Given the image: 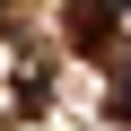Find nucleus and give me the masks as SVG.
Segmentation results:
<instances>
[{
  "label": "nucleus",
  "instance_id": "f257e3e1",
  "mask_svg": "<svg viewBox=\"0 0 131 131\" xmlns=\"http://www.w3.org/2000/svg\"><path fill=\"white\" fill-rule=\"evenodd\" d=\"M61 26H70V44L88 61H105L114 35H122V9H114V0H61Z\"/></svg>",
  "mask_w": 131,
  "mask_h": 131
},
{
  "label": "nucleus",
  "instance_id": "f03ea898",
  "mask_svg": "<svg viewBox=\"0 0 131 131\" xmlns=\"http://www.w3.org/2000/svg\"><path fill=\"white\" fill-rule=\"evenodd\" d=\"M114 114H131V70H122V79H114Z\"/></svg>",
  "mask_w": 131,
  "mask_h": 131
}]
</instances>
